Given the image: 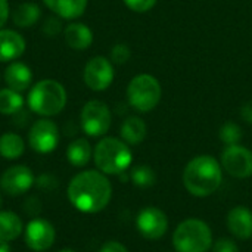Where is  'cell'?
Here are the masks:
<instances>
[{
    "label": "cell",
    "instance_id": "ba28073f",
    "mask_svg": "<svg viewBox=\"0 0 252 252\" xmlns=\"http://www.w3.org/2000/svg\"><path fill=\"white\" fill-rule=\"evenodd\" d=\"M59 143V128L49 118L37 120L28 131L30 148L41 155L50 154L58 148Z\"/></svg>",
    "mask_w": 252,
    "mask_h": 252
},
{
    "label": "cell",
    "instance_id": "2e32d148",
    "mask_svg": "<svg viewBox=\"0 0 252 252\" xmlns=\"http://www.w3.org/2000/svg\"><path fill=\"white\" fill-rule=\"evenodd\" d=\"M4 83L9 89L22 93L32 84V71L27 63L13 61L4 69Z\"/></svg>",
    "mask_w": 252,
    "mask_h": 252
},
{
    "label": "cell",
    "instance_id": "8fae6325",
    "mask_svg": "<svg viewBox=\"0 0 252 252\" xmlns=\"http://www.w3.org/2000/svg\"><path fill=\"white\" fill-rule=\"evenodd\" d=\"M221 167L235 179H248L252 176V152L241 145L226 146L221 154Z\"/></svg>",
    "mask_w": 252,
    "mask_h": 252
},
{
    "label": "cell",
    "instance_id": "484cf974",
    "mask_svg": "<svg viewBox=\"0 0 252 252\" xmlns=\"http://www.w3.org/2000/svg\"><path fill=\"white\" fill-rule=\"evenodd\" d=\"M220 140L226 145V146H232V145H239L241 139H242V130L236 123H224L219 131Z\"/></svg>",
    "mask_w": 252,
    "mask_h": 252
},
{
    "label": "cell",
    "instance_id": "cb8c5ba5",
    "mask_svg": "<svg viewBox=\"0 0 252 252\" xmlns=\"http://www.w3.org/2000/svg\"><path fill=\"white\" fill-rule=\"evenodd\" d=\"M24 108V97L19 92H15L9 87L0 90V114L15 115Z\"/></svg>",
    "mask_w": 252,
    "mask_h": 252
},
{
    "label": "cell",
    "instance_id": "e575fe53",
    "mask_svg": "<svg viewBox=\"0 0 252 252\" xmlns=\"http://www.w3.org/2000/svg\"><path fill=\"white\" fill-rule=\"evenodd\" d=\"M0 252H10V247L6 241L0 239Z\"/></svg>",
    "mask_w": 252,
    "mask_h": 252
},
{
    "label": "cell",
    "instance_id": "8992f818",
    "mask_svg": "<svg viewBox=\"0 0 252 252\" xmlns=\"http://www.w3.org/2000/svg\"><path fill=\"white\" fill-rule=\"evenodd\" d=\"M161 84L149 74L136 75L127 87V99L130 106L139 112H149L155 109L161 100Z\"/></svg>",
    "mask_w": 252,
    "mask_h": 252
},
{
    "label": "cell",
    "instance_id": "5bb4252c",
    "mask_svg": "<svg viewBox=\"0 0 252 252\" xmlns=\"http://www.w3.org/2000/svg\"><path fill=\"white\" fill-rule=\"evenodd\" d=\"M229 232L241 241L252 238V211L244 205L233 207L226 217Z\"/></svg>",
    "mask_w": 252,
    "mask_h": 252
},
{
    "label": "cell",
    "instance_id": "4dcf8cb0",
    "mask_svg": "<svg viewBox=\"0 0 252 252\" xmlns=\"http://www.w3.org/2000/svg\"><path fill=\"white\" fill-rule=\"evenodd\" d=\"M35 185L38 186V188H41V189H55L56 186H58V182L55 180V177L53 176H50V174H41L37 180H35Z\"/></svg>",
    "mask_w": 252,
    "mask_h": 252
},
{
    "label": "cell",
    "instance_id": "4316f807",
    "mask_svg": "<svg viewBox=\"0 0 252 252\" xmlns=\"http://www.w3.org/2000/svg\"><path fill=\"white\" fill-rule=\"evenodd\" d=\"M131 56L130 47L124 43H118L111 49V62L117 63V65H123L126 63Z\"/></svg>",
    "mask_w": 252,
    "mask_h": 252
},
{
    "label": "cell",
    "instance_id": "9a60e30c",
    "mask_svg": "<svg viewBox=\"0 0 252 252\" xmlns=\"http://www.w3.org/2000/svg\"><path fill=\"white\" fill-rule=\"evenodd\" d=\"M25 38L15 30L0 28V62H13L25 52Z\"/></svg>",
    "mask_w": 252,
    "mask_h": 252
},
{
    "label": "cell",
    "instance_id": "277c9868",
    "mask_svg": "<svg viewBox=\"0 0 252 252\" xmlns=\"http://www.w3.org/2000/svg\"><path fill=\"white\" fill-rule=\"evenodd\" d=\"M93 159L99 171L106 176L123 174L133 161V154L124 140L117 137H103L93 151Z\"/></svg>",
    "mask_w": 252,
    "mask_h": 252
},
{
    "label": "cell",
    "instance_id": "1f68e13d",
    "mask_svg": "<svg viewBox=\"0 0 252 252\" xmlns=\"http://www.w3.org/2000/svg\"><path fill=\"white\" fill-rule=\"evenodd\" d=\"M99 252H128V250L118 241H108L102 245Z\"/></svg>",
    "mask_w": 252,
    "mask_h": 252
},
{
    "label": "cell",
    "instance_id": "d590c367",
    "mask_svg": "<svg viewBox=\"0 0 252 252\" xmlns=\"http://www.w3.org/2000/svg\"><path fill=\"white\" fill-rule=\"evenodd\" d=\"M59 252H77V251H74V250H69V248H65V250H61Z\"/></svg>",
    "mask_w": 252,
    "mask_h": 252
},
{
    "label": "cell",
    "instance_id": "e0dca14e",
    "mask_svg": "<svg viewBox=\"0 0 252 252\" xmlns=\"http://www.w3.org/2000/svg\"><path fill=\"white\" fill-rule=\"evenodd\" d=\"M63 40L72 50H86L93 43V32L86 24L71 22L63 28Z\"/></svg>",
    "mask_w": 252,
    "mask_h": 252
},
{
    "label": "cell",
    "instance_id": "44dd1931",
    "mask_svg": "<svg viewBox=\"0 0 252 252\" xmlns=\"http://www.w3.org/2000/svg\"><path fill=\"white\" fill-rule=\"evenodd\" d=\"M93 157L92 145L87 139H75L66 148V159L74 167H84Z\"/></svg>",
    "mask_w": 252,
    "mask_h": 252
},
{
    "label": "cell",
    "instance_id": "7402d4cb",
    "mask_svg": "<svg viewBox=\"0 0 252 252\" xmlns=\"http://www.w3.org/2000/svg\"><path fill=\"white\" fill-rule=\"evenodd\" d=\"M24 232L22 220L13 211H0V239L12 242Z\"/></svg>",
    "mask_w": 252,
    "mask_h": 252
},
{
    "label": "cell",
    "instance_id": "d6986e66",
    "mask_svg": "<svg viewBox=\"0 0 252 252\" xmlns=\"http://www.w3.org/2000/svg\"><path fill=\"white\" fill-rule=\"evenodd\" d=\"M148 133V127L146 123L139 118V117H128L124 120V123L121 124V139L127 143V145H139L145 140Z\"/></svg>",
    "mask_w": 252,
    "mask_h": 252
},
{
    "label": "cell",
    "instance_id": "7c38bea8",
    "mask_svg": "<svg viewBox=\"0 0 252 252\" xmlns=\"http://www.w3.org/2000/svg\"><path fill=\"white\" fill-rule=\"evenodd\" d=\"M35 183V177L30 167L16 164L6 168L0 176V188L9 196H21L27 193Z\"/></svg>",
    "mask_w": 252,
    "mask_h": 252
},
{
    "label": "cell",
    "instance_id": "83f0119b",
    "mask_svg": "<svg viewBox=\"0 0 252 252\" xmlns=\"http://www.w3.org/2000/svg\"><path fill=\"white\" fill-rule=\"evenodd\" d=\"M213 252H239L238 244L230 238H220L213 242Z\"/></svg>",
    "mask_w": 252,
    "mask_h": 252
},
{
    "label": "cell",
    "instance_id": "7a4b0ae2",
    "mask_svg": "<svg viewBox=\"0 0 252 252\" xmlns=\"http://www.w3.org/2000/svg\"><path fill=\"white\" fill-rule=\"evenodd\" d=\"M221 182V165L211 155L195 157L185 167L183 185L186 190L196 198H205L213 195L220 188Z\"/></svg>",
    "mask_w": 252,
    "mask_h": 252
},
{
    "label": "cell",
    "instance_id": "3957f363",
    "mask_svg": "<svg viewBox=\"0 0 252 252\" xmlns=\"http://www.w3.org/2000/svg\"><path fill=\"white\" fill-rule=\"evenodd\" d=\"M66 100L68 94L65 87L52 78L34 83L27 99L30 109L43 118H50L61 114L66 106Z\"/></svg>",
    "mask_w": 252,
    "mask_h": 252
},
{
    "label": "cell",
    "instance_id": "4fadbf2b",
    "mask_svg": "<svg viewBox=\"0 0 252 252\" xmlns=\"http://www.w3.org/2000/svg\"><path fill=\"white\" fill-rule=\"evenodd\" d=\"M24 239L31 251L44 252L55 244L56 230L50 221L43 219H32L24 230Z\"/></svg>",
    "mask_w": 252,
    "mask_h": 252
},
{
    "label": "cell",
    "instance_id": "f546056e",
    "mask_svg": "<svg viewBox=\"0 0 252 252\" xmlns=\"http://www.w3.org/2000/svg\"><path fill=\"white\" fill-rule=\"evenodd\" d=\"M61 31H62V22H61V19L50 16V18H47V19L44 21V24H43V32H44L46 35L55 37V35L59 34Z\"/></svg>",
    "mask_w": 252,
    "mask_h": 252
},
{
    "label": "cell",
    "instance_id": "6da1fadb",
    "mask_svg": "<svg viewBox=\"0 0 252 252\" xmlns=\"http://www.w3.org/2000/svg\"><path fill=\"white\" fill-rule=\"evenodd\" d=\"M71 205L84 214H96L108 207L112 198V185L106 174L86 170L72 177L66 189Z\"/></svg>",
    "mask_w": 252,
    "mask_h": 252
},
{
    "label": "cell",
    "instance_id": "d6a6232c",
    "mask_svg": "<svg viewBox=\"0 0 252 252\" xmlns=\"http://www.w3.org/2000/svg\"><path fill=\"white\" fill-rule=\"evenodd\" d=\"M10 16V9H9V1L7 0H0V28L7 22Z\"/></svg>",
    "mask_w": 252,
    "mask_h": 252
},
{
    "label": "cell",
    "instance_id": "603a6c76",
    "mask_svg": "<svg viewBox=\"0 0 252 252\" xmlns=\"http://www.w3.org/2000/svg\"><path fill=\"white\" fill-rule=\"evenodd\" d=\"M25 152V142L24 139L12 131L3 133L0 136V155L4 159L13 161L24 155Z\"/></svg>",
    "mask_w": 252,
    "mask_h": 252
},
{
    "label": "cell",
    "instance_id": "ffe728a7",
    "mask_svg": "<svg viewBox=\"0 0 252 252\" xmlns=\"http://www.w3.org/2000/svg\"><path fill=\"white\" fill-rule=\"evenodd\" d=\"M41 16V9L37 3L32 1H24L15 7L12 12V21L19 28H30L34 24L38 22Z\"/></svg>",
    "mask_w": 252,
    "mask_h": 252
},
{
    "label": "cell",
    "instance_id": "5b68a950",
    "mask_svg": "<svg viewBox=\"0 0 252 252\" xmlns=\"http://www.w3.org/2000/svg\"><path fill=\"white\" fill-rule=\"evenodd\" d=\"M211 227L199 219H186L173 233L176 252H207L213 247Z\"/></svg>",
    "mask_w": 252,
    "mask_h": 252
},
{
    "label": "cell",
    "instance_id": "52a82bcc",
    "mask_svg": "<svg viewBox=\"0 0 252 252\" xmlns=\"http://www.w3.org/2000/svg\"><path fill=\"white\" fill-rule=\"evenodd\" d=\"M81 128L90 137H100L108 133L112 123V115L108 105L102 100H89L80 114Z\"/></svg>",
    "mask_w": 252,
    "mask_h": 252
},
{
    "label": "cell",
    "instance_id": "836d02e7",
    "mask_svg": "<svg viewBox=\"0 0 252 252\" xmlns=\"http://www.w3.org/2000/svg\"><path fill=\"white\" fill-rule=\"evenodd\" d=\"M241 117H242V120L245 123L252 124V100L242 105V108H241Z\"/></svg>",
    "mask_w": 252,
    "mask_h": 252
},
{
    "label": "cell",
    "instance_id": "9c48e42d",
    "mask_svg": "<svg viewBox=\"0 0 252 252\" xmlns=\"http://www.w3.org/2000/svg\"><path fill=\"white\" fill-rule=\"evenodd\" d=\"M114 77H115V72H114L112 62L106 59L105 56L92 58L86 63L84 72H83V80L86 86L93 92L106 90L112 84Z\"/></svg>",
    "mask_w": 252,
    "mask_h": 252
},
{
    "label": "cell",
    "instance_id": "ac0fdd59",
    "mask_svg": "<svg viewBox=\"0 0 252 252\" xmlns=\"http://www.w3.org/2000/svg\"><path fill=\"white\" fill-rule=\"evenodd\" d=\"M46 7L62 19H77L87 7L89 0H41Z\"/></svg>",
    "mask_w": 252,
    "mask_h": 252
},
{
    "label": "cell",
    "instance_id": "f1b7e54d",
    "mask_svg": "<svg viewBox=\"0 0 252 252\" xmlns=\"http://www.w3.org/2000/svg\"><path fill=\"white\" fill-rule=\"evenodd\" d=\"M126 6L128 9H131L133 12H137V13H143V12H148L151 10L157 0H124Z\"/></svg>",
    "mask_w": 252,
    "mask_h": 252
},
{
    "label": "cell",
    "instance_id": "30bf717a",
    "mask_svg": "<svg viewBox=\"0 0 252 252\" xmlns=\"http://www.w3.org/2000/svg\"><path fill=\"white\" fill-rule=\"evenodd\" d=\"M136 227L145 239L157 241L167 233L168 217L157 207H145L136 217Z\"/></svg>",
    "mask_w": 252,
    "mask_h": 252
},
{
    "label": "cell",
    "instance_id": "d4e9b609",
    "mask_svg": "<svg viewBox=\"0 0 252 252\" xmlns=\"http://www.w3.org/2000/svg\"><path fill=\"white\" fill-rule=\"evenodd\" d=\"M130 180L133 182L134 186L142 188V189H149L155 185L157 182V174L149 165H136L130 171Z\"/></svg>",
    "mask_w": 252,
    "mask_h": 252
},
{
    "label": "cell",
    "instance_id": "8d00e7d4",
    "mask_svg": "<svg viewBox=\"0 0 252 252\" xmlns=\"http://www.w3.org/2000/svg\"><path fill=\"white\" fill-rule=\"evenodd\" d=\"M1 204H3V199H1V196H0V208H1Z\"/></svg>",
    "mask_w": 252,
    "mask_h": 252
}]
</instances>
